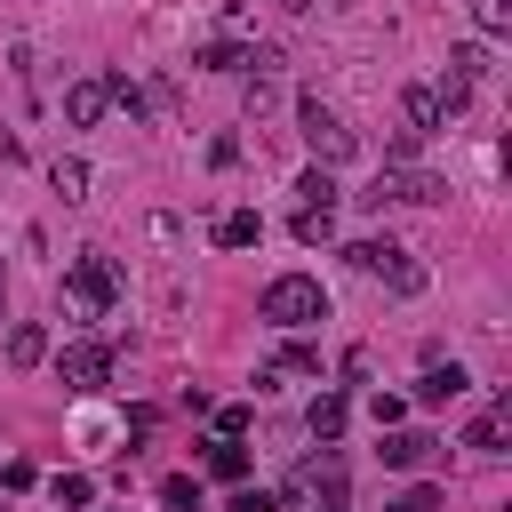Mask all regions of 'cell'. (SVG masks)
<instances>
[{
    "mask_svg": "<svg viewBox=\"0 0 512 512\" xmlns=\"http://www.w3.org/2000/svg\"><path fill=\"white\" fill-rule=\"evenodd\" d=\"M272 504H280V512H344V456H328V448H320L312 464H296V472H288V488H280Z\"/></svg>",
    "mask_w": 512,
    "mask_h": 512,
    "instance_id": "1",
    "label": "cell"
},
{
    "mask_svg": "<svg viewBox=\"0 0 512 512\" xmlns=\"http://www.w3.org/2000/svg\"><path fill=\"white\" fill-rule=\"evenodd\" d=\"M296 120H304V144H312V168H336V160H352L360 152V128L336 112V104H320V96H304L296 104Z\"/></svg>",
    "mask_w": 512,
    "mask_h": 512,
    "instance_id": "2",
    "label": "cell"
},
{
    "mask_svg": "<svg viewBox=\"0 0 512 512\" xmlns=\"http://www.w3.org/2000/svg\"><path fill=\"white\" fill-rule=\"evenodd\" d=\"M272 328H312L320 312H328V288L312 280V272H280L272 288H264V304H256Z\"/></svg>",
    "mask_w": 512,
    "mask_h": 512,
    "instance_id": "3",
    "label": "cell"
},
{
    "mask_svg": "<svg viewBox=\"0 0 512 512\" xmlns=\"http://www.w3.org/2000/svg\"><path fill=\"white\" fill-rule=\"evenodd\" d=\"M352 264H360L368 280H384L392 296H416V288H424V264H416L400 240H352Z\"/></svg>",
    "mask_w": 512,
    "mask_h": 512,
    "instance_id": "4",
    "label": "cell"
},
{
    "mask_svg": "<svg viewBox=\"0 0 512 512\" xmlns=\"http://www.w3.org/2000/svg\"><path fill=\"white\" fill-rule=\"evenodd\" d=\"M64 296H72V312H112V296H120V264L112 256H72L64 264Z\"/></svg>",
    "mask_w": 512,
    "mask_h": 512,
    "instance_id": "5",
    "label": "cell"
},
{
    "mask_svg": "<svg viewBox=\"0 0 512 512\" xmlns=\"http://www.w3.org/2000/svg\"><path fill=\"white\" fill-rule=\"evenodd\" d=\"M104 376H112V344L80 336V344H64V352H56V384H72V392H96Z\"/></svg>",
    "mask_w": 512,
    "mask_h": 512,
    "instance_id": "6",
    "label": "cell"
},
{
    "mask_svg": "<svg viewBox=\"0 0 512 512\" xmlns=\"http://www.w3.org/2000/svg\"><path fill=\"white\" fill-rule=\"evenodd\" d=\"M104 112H112V80H104V72H88V80L64 88V120H72V128H96Z\"/></svg>",
    "mask_w": 512,
    "mask_h": 512,
    "instance_id": "7",
    "label": "cell"
},
{
    "mask_svg": "<svg viewBox=\"0 0 512 512\" xmlns=\"http://www.w3.org/2000/svg\"><path fill=\"white\" fill-rule=\"evenodd\" d=\"M464 392H472V376H464L456 360H432V368L416 376V400H424V408H448V400H464Z\"/></svg>",
    "mask_w": 512,
    "mask_h": 512,
    "instance_id": "8",
    "label": "cell"
},
{
    "mask_svg": "<svg viewBox=\"0 0 512 512\" xmlns=\"http://www.w3.org/2000/svg\"><path fill=\"white\" fill-rule=\"evenodd\" d=\"M504 424H512V392H496V408H480V416L464 424V448L496 456V448H504Z\"/></svg>",
    "mask_w": 512,
    "mask_h": 512,
    "instance_id": "9",
    "label": "cell"
},
{
    "mask_svg": "<svg viewBox=\"0 0 512 512\" xmlns=\"http://www.w3.org/2000/svg\"><path fill=\"white\" fill-rule=\"evenodd\" d=\"M488 72H496V56H488V40H464V48H448V80H456L464 96H472V88H480Z\"/></svg>",
    "mask_w": 512,
    "mask_h": 512,
    "instance_id": "10",
    "label": "cell"
},
{
    "mask_svg": "<svg viewBox=\"0 0 512 512\" xmlns=\"http://www.w3.org/2000/svg\"><path fill=\"white\" fill-rule=\"evenodd\" d=\"M280 376H320V352H312V344H280V360L256 368V392H272Z\"/></svg>",
    "mask_w": 512,
    "mask_h": 512,
    "instance_id": "11",
    "label": "cell"
},
{
    "mask_svg": "<svg viewBox=\"0 0 512 512\" xmlns=\"http://www.w3.org/2000/svg\"><path fill=\"white\" fill-rule=\"evenodd\" d=\"M432 448H440L432 432H384V464H392V472H416V464H432Z\"/></svg>",
    "mask_w": 512,
    "mask_h": 512,
    "instance_id": "12",
    "label": "cell"
},
{
    "mask_svg": "<svg viewBox=\"0 0 512 512\" xmlns=\"http://www.w3.org/2000/svg\"><path fill=\"white\" fill-rule=\"evenodd\" d=\"M40 360H48V328L40 320H16L8 328V368H40Z\"/></svg>",
    "mask_w": 512,
    "mask_h": 512,
    "instance_id": "13",
    "label": "cell"
},
{
    "mask_svg": "<svg viewBox=\"0 0 512 512\" xmlns=\"http://www.w3.org/2000/svg\"><path fill=\"white\" fill-rule=\"evenodd\" d=\"M344 416H352V408H344V392H312V408H304L312 440H336V432H344Z\"/></svg>",
    "mask_w": 512,
    "mask_h": 512,
    "instance_id": "14",
    "label": "cell"
},
{
    "mask_svg": "<svg viewBox=\"0 0 512 512\" xmlns=\"http://www.w3.org/2000/svg\"><path fill=\"white\" fill-rule=\"evenodd\" d=\"M256 240H264V216H256V208H232V216L216 224V248H256Z\"/></svg>",
    "mask_w": 512,
    "mask_h": 512,
    "instance_id": "15",
    "label": "cell"
},
{
    "mask_svg": "<svg viewBox=\"0 0 512 512\" xmlns=\"http://www.w3.org/2000/svg\"><path fill=\"white\" fill-rule=\"evenodd\" d=\"M208 472L216 480H248V448L240 440H208Z\"/></svg>",
    "mask_w": 512,
    "mask_h": 512,
    "instance_id": "16",
    "label": "cell"
},
{
    "mask_svg": "<svg viewBox=\"0 0 512 512\" xmlns=\"http://www.w3.org/2000/svg\"><path fill=\"white\" fill-rule=\"evenodd\" d=\"M296 200H304V208H336V176H328V168H304V176H296Z\"/></svg>",
    "mask_w": 512,
    "mask_h": 512,
    "instance_id": "17",
    "label": "cell"
},
{
    "mask_svg": "<svg viewBox=\"0 0 512 512\" xmlns=\"http://www.w3.org/2000/svg\"><path fill=\"white\" fill-rule=\"evenodd\" d=\"M160 504H168V512H200V480H192V472H168V480H160Z\"/></svg>",
    "mask_w": 512,
    "mask_h": 512,
    "instance_id": "18",
    "label": "cell"
},
{
    "mask_svg": "<svg viewBox=\"0 0 512 512\" xmlns=\"http://www.w3.org/2000/svg\"><path fill=\"white\" fill-rule=\"evenodd\" d=\"M464 8H472V24H480L488 40H504V32H512V0H464Z\"/></svg>",
    "mask_w": 512,
    "mask_h": 512,
    "instance_id": "19",
    "label": "cell"
},
{
    "mask_svg": "<svg viewBox=\"0 0 512 512\" xmlns=\"http://www.w3.org/2000/svg\"><path fill=\"white\" fill-rule=\"evenodd\" d=\"M200 64H208V72H240V40H232V32L200 40Z\"/></svg>",
    "mask_w": 512,
    "mask_h": 512,
    "instance_id": "20",
    "label": "cell"
},
{
    "mask_svg": "<svg viewBox=\"0 0 512 512\" xmlns=\"http://www.w3.org/2000/svg\"><path fill=\"white\" fill-rule=\"evenodd\" d=\"M48 184H56L64 200H88V160H56V168H48Z\"/></svg>",
    "mask_w": 512,
    "mask_h": 512,
    "instance_id": "21",
    "label": "cell"
},
{
    "mask_svg": "<svg viewBox=\"0 0 512 512\" xmlns=\"http://www.w3.org/2000/svg\"><path fill=\"white\" fill-rule=\"evenodd\" d=\"M328 232H336V208H296V240L304 248H320Z\"/></svg>",
    "mask_w": 512,
    "mask_h": 512,
    "instance_id": "22",
    "label": "cell"
},
{
    "mask_svg": "<svg viewBox=\"0 0 512 512\" xmlns=\"http://www.w3.org/2000/svg\"><path fill=\"white\" fill-rule=\"evenodd\" d=\"M384 512H440V488H432V480H416V488H400Z\"/></svg>",
    "mask_w": 512,
    "mask_h": 512,
    "instance_id": "23",
    "label": "cell"
},
{
    "mask_svg": "<svg viewBox=\"0 0 512 512\" xmlns=\"http://www.w3.org/2000/svg\"><path fill=\"white\" fill-rule=\"evenodd\" d=\"M88 496H96V480H88V472H56V504H72V512H80Z\"/></svg>",
    "mask_w": 512,
    "mask_h": 512,
    "instance_id": "24",
    "label": "cell"
},
{
    "mask_svg": "<svg viewBox=\"0 0 512 512\" xmlns=\"http://www.w3.org/2000/svg\"><path fill=\"white\" fill-rule=\"evenodd\" d=\"M368 416H376V424H384V432H392V424H400V416H408V400H400V392H376V400H368Z\"/></svg>",
    "mask_w": 512,
    "mask_h": 512,
    "instance_id": "25",
    "label": "cell"
},
{
    "mask_svg": "<svg viewBox=\"0 0 512 512\" xmlns=\"http://www.w3.org/2000/svg\"><path fill=\"white\" fill-rule=\"evenodd\" d=\"M224 512H280V504H272V488H232Z\"/></svg>",
    "mask_w": 512,
    "mask_h": 512,
    "instance_id": "26",
    "label": "cell"
},
{
    "mask_svg": "<svg viewBox=\"0 0 512 512\" xmlns=\"http://www.w3.org/2000/svg\"><path fill=\"white\" fill-rule=\"evenodd\" d=\"M0 320H8V288H0Z\"/></svg>",
    "mask_w": 512,
    "mask_h": 512,
    "instance_id": "27",
    "label": "cell"
}]
</instances>
